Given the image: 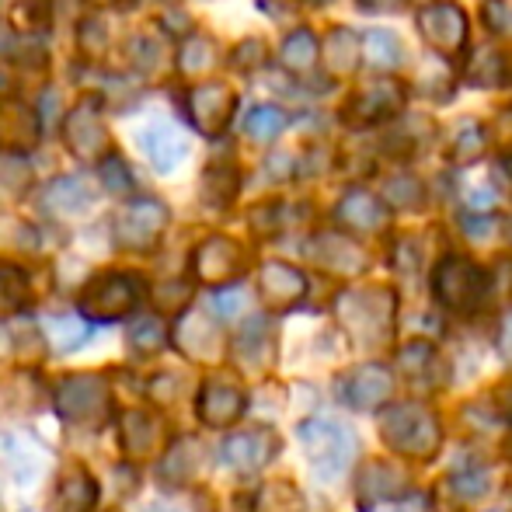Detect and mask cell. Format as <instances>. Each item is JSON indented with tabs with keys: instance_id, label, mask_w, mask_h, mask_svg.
I'll list each match as a JSON object with an SVG mask.
<instances>
[{
	"instance_id": "obj_1",
	"label": "cell",
	"mask_w": 512,
	"mask_h": 512,
	"mask_svg": "<svg viewBox=\"0 0 512 512\" xmlns=\"http://www.w3.org/2000/svg\"><path fill=\"white\" fill-rule=\"evenodd\" d=\"M300 443L310 460V471L321 481H338L349 474V467L359 457V443L352 436L349 425L335 422V418H307L300 425Z\"/></svg>"
},
{
	"instance_id": "obj_2",
	"label": "cell",
	"mask_w": 512,
	"mask_h": 512,
	"mask_svg": "<svg viewBox=\"0 0 512 512\" xmlns=\"http://www.w3.org/2000/svg\"><path fill=\"white\" fill-rule=\"evenodd\" d=\"M394 314H398V300L384 286L349 290L338 300V321L345 324L356 345H384L394 331Z\"/></svg>"
},
{
	"instance_id": "obj_3",
	"label": "cell",
	"mask_w": 512,
	"mask_h": 512,
	"mask_svg": "<svg viewBox=\"0 0 512 512\" xmlns=\"http://www.w3.org/2000/svg\"><path fill=\"white\" fill-rule=\"evenodd\" d=\"M380 436L394 453L411 460H429L443 446L439 418L422 405H391L380 415Z\"/></svg>"
},
{
	"instance_id": "obj_4",
	"label": "cell",
	"mask_w": 512,
	"mask_h": 512,
	"mask_svg": "<svg viewBox=\"0 0 512 512\" xmlns=\"http://www.w3.org/2000/svg\"><path fill=\"white\" fill-rule=\"evenodd\" d=\"M56 415L70 425H81V429H102L108 422V384L98 373H70L56 384L53 391Z\"/></svg>"
},
{
	"instance_id": "obj_5",
	"label": "cell",
	"mask_w": 512,
	"mask_h": 512,
	"mask_svg": "<svg viewBox=\"0 0 512 512\" xmlns=\"http://www.w3.org/2000/svg\"><path fill=\"white\" fill-rule=\"evenodd\" d=\"M488 290H492V279L464 255H446L436 265V272H432V293H436V300L450 310H460V314L478 307L488 297Z\"/></svg>"
},
{
	"instance_id": "obj_6",
	"label": "cell",
	"mask_w": 512,
	"mask_h": 512,
	"mask_svg": "<svg viewBox=\"0 0 512 512\" xmlns=\"http://www.w3.org/2000/svg\"><path fill=\"white\" fill-rule=\"evenodd\" d=\"M140 300V283L129 276H98L95 283L84 286L81 293V314L88 321H119L133 314Z\"/></svg>"
},
{
	"instance_id": "obj_7",
	"label": "cell",
	"mask_w": 512,
	"mask_h": 512,
	"mask_svg": "<svg viewBox=\"0 0 512 512\" xmlns=\"http://www.w3.org/2000/svg\"><path fill=\"white\" fill-rule=\"evenodd\" d=\"M391 394H394V377L380 363H363L338 380V398L356 411H377L380 405L391 401Z\"/></svg>"
},
{
	"instance_id": "obj_8",
	"label": "cell",
	"mask_w": 512,
	"mask_h": 512,
	"mask_svg": "<svg viewBox=\"0 0 512 512\" xmlns=\"http://www.w3.org/2000/svg\"><path fill=\"white\" fill-rule=\"evenodd\" d=\"M279 453V436L272 429H248V432H234V436L223 439L220 457L227 467L241 474H255L269 464Z\"/></svg>"
},
{
	"instance_id": "obj_9",
	"label": "cell",
	"mask_w": 512,
	"mask_h": 512,
	"mask_svg": "<svg viewBox=\"0 0 512 512\" xmlns=\"http://www.w3.org/2000/svg\"><path fill=\"white\" fill-rule=\"evenodd\" d=\"M119 432H122V453H126L133 464H147V460L161 457L164 453V422L150 411H140V408H129L119 422Z\"/></svg>"
},
{
	"instance_id": "obj_10",
	"label": "cell",
	"mask_w": 512,
	"mask_h": 512,
	"mask_svg": "<svg viewBox=\"0 0 512 512\" xmlns=\"http://www.w3.org/2000/svg\"><path fill=\"white\" fill-rule=\"evenodd\" d=\"M164 223H168V209L154 203V199H140V203L122 209L119 223H115V237H119L122 248L143 251L161 237Z\"/></svg>"
},
{
	"instance_id": "obj_11",
	"label": "cell",
	"mask_w": 512,
	"mask_h": 512,
	"mask_svg": "<svg viewBox=\"0 0 512 512\" xmlns=\"http://www.w3.org/2000/svg\"><path fill=\"white\" fill-rule=\"evenodd\" d=\"M418 28H422V39L443 56H453L467 39V18L457 4L425 7V11L418 14Z\"/></svg>"
},
{
	"instance_id": "obj_12",
	"label": "cell",
	"mask_w": 512,
	"mask_h": 512,
	"mask_svg": "<svg viewBox=\"0 0 512 512\" xmlns=\"http://www.w3.org/2000/svg\"><path fill=\"white\" fill-rule=\"evenodd\" d=\"M244 391L234 384H223V380H206L199 387V398H196V415L199 422L209 425V429H227L234 425L237 418L244 415Z\"/></svg>"
},
{
	"instance_id": "obj_13",
	"label": "cell",
	"mask_w": 512,
	"mask_h": 512,
	"mask_svg": "<svg viewBox=\"0 0 512 512\" xmlns=\"http://www.w3.org/2000/svg\"><path fill=\"white\" fill-rule=\"evenodd\" d=\"M258 293L272 310H293L304 300L307 293V279L300 269L283 262H265L262 272H258Z\"/></svg>"
},
{
	"instance_id": "obj_14",
	"label": "cell",
	"mask_w": 512,
	"mask_h": 512,
	"mask_svg": "<svg viewBox=\"0 0 512 512\" xmlns=\"http://www.w3.org/2000/svg\"><path fill=\"white\" fill-rule=\"evenodd\" d=\"M405 105V91L401 84L394 81H380V84H370L363 88L349 105V122L352 126H370V122H380V119H391L398 108Z\"/></svg>"
},
{
	"instance_id": "obj_15",
	"label": "cell",
	"mask_w": 512,
	"mask_h": 512,
	"mask_svg": "<svg viewBox=\"0 0 512 512\" xmlns=\"http://www.w3.org/2000/svg\"><path fill=\"white\" fill-rule=\"evenodd\" d=\"M310 258H314L317 265H324L328 272H338V276H359V272H366V265H370L366 251L359 248L356 241L338 237V234L317 237V241L310 244Z\"/></svg>"
},
{
	"instance_id": "obj_16",
	"label": "cell",
	"mask_w": 512,
	"mask_h": 512,
	"mask_svg": "<svg viewBox=\"0 0 512 512\" xmlns=\"http://www.w3.org/2000/svg\"><path fill=\"white\" fill-rule=\"evenodd\" d=\"M175 345L189 359H196V363H213V359H220V352H223L220 328L203 314L182 317V324L175 328Z\"/></svg>"
},
{
	"instance_id": "obj_17",
	"label": "cell",
	"mask_w": 512,
	"mask_h": 512,
	"mask_svg": "<svg viewBox=\"0 0 512 512\" xmlns=\"http://www.w3.org/2000/svg\"><path fill=\"white\" fill-rule=\"evenodd\" d=\"M95 502H98V481L88 474V467L70 464L60 474V481H56L49 512H91Z\"/></svg>"
},
{
	"instance_id": "obj_18",
	"label": "cell",
	"mask_w": 512,
	"mask_h": 512,
	"mask_svg": "<svg viewBox=\"0 0 512 512\" xmlns=\"http://www.w3.org/2000/svg\"><path fill=\"white\" fill-rule=\"evenodd\" d=\"M241 248L227 237H209L196 251V276L203 283H230L241 272Z\"/></svg>"
},
{
	"instance_id": "obj_19",
	"label": "cell",
	"mask_w": 512,
	"mask_h": 512,
	"mask_svg": "<svg viewBox=\"0 0 512 512\" xmlns=\"http://www.w3.org/2000/svg\"><path fill=\"white\" fill-rule=\"evenodd\" d=\"M338 223L349 230H359V234L380 230L387 223V206L380 203L377 196H370V192L352 189V192H345L342 203H338Z\"/></svg>"
},
{
	"instance_id": "obj_20",
	"label": "cell",
	"mask_w": 512,
	"mask_h": 512,
	"mask_svg": "<svg viewBox=\"0 0 512 512\" xmlns=\"http://www.w3.org/2000/svg\"><path fill=\"white\" fill-rule=\"evenodd\" d=\"M140 143H143V154L154 161V168L161 171H171L178 161L185 157V136L178 133L175 126L168 122H154L140 133Z\"/></svg>"
},
{
	"instance_id": "obj_21",
	"label": "cell",
	"mask_w": 512,
	"mask_h": 512,
	"mask_svg": "<svg viewBox=\"0 0 512 512\" xmlns=\"http://www.w3.org/2000/svg\"><path fill=\"white\" fill-rule=\"evenodd\" d=\"M234 108V95L223 91L220 84H209V88L192 91V119L203 133H220L227 126V115Z\"/></svg>"
},
{
	"instance_id": "obj_22",
	"label": "cell",
	"mask_w": 512,
	"mask_h": 512,
	"mask_svg": "<svg viewBox=\"0 0 512 512\" xmlns=\"http://www.w3.org/2000/svg\"><path fill=\"white\" fill-rule=\"evenodd\" d=\"M408 488V478L398 467L384 464V460H373L363 474H359V495L363 502H384V499H401Z\"/></svg>"
},
{
	"instance_id": "obj_23",
	"label": "cell",
	"mask_w": 512,
	"mask_h": 512,
	"mask_svg": "<svg viewBox=\"0 0 512 512\" xmlns=\"http://www.w3.org/2000/svg\"><path fill=\"white\" fill-rule=\"evenodd\" d=\"M42 335H46L49 349L60 352V356H67V352H77L84 342L91 338V324L84 321V314H60V317H49L46 324H42Z\"/></svg>"
},
{
	"instance_id": "obj_24",
	"label": "cell",
	"mask_w": 512,
	"mask_h": 512,
	"mask_svg": "<svg viewBox=\"0 0 512 512\" xmlns=\"http://www.w3.org/2000/svg\"><path fill=\"white\" fill-rule=\"evenodd\" d=\"M237 363L248 366V370H262L269 363V352H272V335H269V321L255 317L248 328L237 335Z\"/></svg>"
},
{
	"instance_id": "obj_25",
	"label": "cell",
	"mask_w": 512,
	"mask_h": 512,
	"mask_svg": "<svg viewBox=\"0 0 512 512\" xmlns=\"http://www.w3.org/2000/svg\"><path fill=\"white\" fill-rule=\"evenodd\" d=\"M363 53H366V63L377 70H394L401 67V42L398 35H391L387 28H370L363 39Z\"/></svg>"
},
{
	"instance_id": "obj_26",
	"label": "cell",
	"mask_w": 512,
	"mask_h": 512,
	"mask_svg": "<svg viewBox=\"0 0 512 512\" xmlns=\"http://www.w3.org/2000/svg\"><path fill=\"white\" fill-rule=\"evenodd\" d=\"M28 300V283L18 269L11 265H0V317H11L25 307Z\"/></svg>"
},
{
	"instance_id": "obj_27",
	"label": "cell",
	"mask_w": 512,
	"mask_h": 512,
	"mask_svg": "<svg viewBox=\"0 0 512 512\" xmlns=\"http://www.w3.org/2000/svg\"><path fill=\"white\" fill-rule=\"evenodd\" d=\"M244 126H248V133L255 136V140L269 143L286 129V112H283V108H276V105H255Z\"/></svg>"
},
{
	"instance_id": "obj_28",
	"label": "cell",
	"mask_w": 512,
	"mask_h": 512,
	"mask_svg": "<svg viewBox=\"0 0 512 512\" xmlns=\"http://www.w3.org/2000/svg\"><path fill=\"white\" fill-rule=\"evenodd\" d=\"M317 60V39L307 32V28H300V32H293L290 39L283 42V63L290 70H297V74H304V70L314 67Z\"/></svg>"
},
{
	"instance_id": "obj_29",
	"label": "cell",
	"mask_w": 512,
	"mask_h": 512,
	"mask_svg": "<svg viewBox=\"0 0 512 512\" xmlns=\"http://www.w3.org/2000/svg\"><path fill=\"white\" fill-rule=\"evenodd\" d=\"M46 206L53 209V213L74 216L91 206V196L81 182H60V185H53V192L46 196Z\"/></svg>"
},
{
	"instance_id": "obj_30",
	"label": "cell",
	"mask_w": 512,
	"mask_h": 512,
	"mask_svg": "<svg viewBox=\"0 0 512 512\" xmlns=\"http://www.w3.org/2000/svg\"><path fill=\"white\" fill-rule=\"evenodd\" d=\"M164 342H168V331H164V324L157 321V317H143V321H136L133 328H129V345H133L140 356L161 352Z\"/></svg>"
},
{
	"instance_id": "obj_31",
	"label": "cell",
	"mask_w": 512,
	"mask_h": 512,
	"mask_svg": "<svg viewBox=\"0 0 512 512\" xmlns=\"http://www.w3.org/2000/svg\"><path fill=\"white\" fill-rule=\"evenodd\" d=\"M432 359H436V349L425 342H408L405 349L398 352V370L405 373L408 380H415V384H422L425 373H429Z\"/></svg>"
},
{
	"instance_id": "obj_32",
	"label": "cell",
	"mask_w": 512,
	"mask_h": 512,
	"mask_svg": "<svg viewBox=\"0 0 512 512\" xmlns=\"http://www.w3.org/2000/svg\"><path fill=\"white\" fill-rule=\"evenodd\" d=\"M196 450V443H178L171 446V453L161 460V478L171 481V485H182V481H189L192 474H196V464H189V453Z\"/></svg>"
},
{
	"instance_id": "obj_33",
	"label": "cell",
	"mask_w": 512,
	"mask_h": 512,
	"mask_svg": "<svg viewBox=\"0 0 512 512\" xmlns=\"http://www.w3.org/2000/svg\"><path fill=\"white\" fill-rule=\"evenodd\" d=\"M478 60L481 63L471 70V81L481 84V88H499V84L509 77L506 56H502V53H485V56H478Z\"/></svg>"
},
{
	"instance_id": "obj_34",
	"label": "cell",
	"mask_w": 512,
	"mask_h": 512,
	"mask_svg": "<svg viewBox=\"0 0 512 512\" xmlns=\"http://www.w3.org/2000/svg\"><path fill=\"white\" fill-rule=\"evenodd\" d=\"M481 154H485V133H481V126H464L457 136V143H453V161L474 164Z\"/></svg>"
},
{
	"instance_id": "obj_35",
	"label": "cell",
	"mask_w": 512,
	"mask_h": 512,
	"mask_svg": "<svg viewBox=\"0 0 512 512\" xmlns=\"http://www.w3.org/2000/svg\"><path fill=\"white\" fill-rule=\"evenodd\" d=\"M387 199H391L394 206L401 209H415L418 203H422V185L415 182V178L408 175H398L387 182Z\"/></svg>"
},
{
	"instance_id": "obj_36",
	"label": "cell",
	"mask_w": 512,
	"mask_h": 512,
	"mask_svg": "<svg viewBox=\"0 0 512 512\" xmlns=\"http://www.w3.org/2000/svg\"><path fill=\"white\" fill-rule=\"evenodd\" d=\"M286 502H300L297 488L286 485V481H276V485L262 488V495H258V512H286Z\"/></svg>"
},
{
	"instance_id": "obj_37",
	"label": "cell",
	"mask_w": 512,
	"mask_h": 512,
	"mask_svg": "<svg viewBox=\"0 0 512 512\" xmlns=\"http://www.w3.org/2000/svg\"><path fill=\"white\" fill-rule=\"evenodd\" d=\"M481 21H485V28L495 35L512 32V11L506 0H485V4H481Z\"/></svg>"
},
{
	"instance_id": "obj_38",
	"label": "cell",
	"mask_w": 512,
	"mask_h": 512,
	"mask_svg": "<svg viewBox=\"0 0 512 512\" xmlns=\"http://www.w3.org/2000/svg\"><path fill=\"white\" fill-rule=\"evenodd\" d=\"M453 492H457L464 502H471V499H485V495H488V474H485V471L457 474V478H453Z\"/></svg>"
},
{
	"instance_id": "obj_39",
	"label": "cell",
	"mask_w": 512,
	"mask_h": 512,
	"mask_svg": "<svg viewBox=\"0 0 512 512\" xmlns=\"http://www.w3.org/2000/svg\"><path fill=\"white\" fill-rule=\"evenodd\" d=\"M241 307H244V293L241 290H220L213 297V310L220 317H234V314H241Z\"/></svg>"
},
{
	"instance_id": "obj_40",
	"label": "cell",
	"mask_w": 512,
	"mask_h": 512,
	"mask_svg": "<svg viewBox=\"0 0 512 512\" xmlns=\"http://www.w3.org/2000/svg\"><path fill=\"white\" fill-rule=\"evenodd\" d=\"M499 352L512 363V314L502 321V331H499Z\"/></svg>"
},
{
	"instance_id": "obj_41",
	"label": "cell",
	"mask_w": 512,
	"mask_h": 512,
	"mask_svg": "<svg viewBox=\"0 0 512 512\" xmlns=\"http://www.w3.org/2000/svg\"><path fill=\"white\" fill-rule=\"evenodd\" d=\"M363 7H373V11H391V7H401V0H359Z\"/></svg>"
},
{
	"instance_id": "obj_42",
	"label": "cell",
	"mask_w": 512,
	"mask_h": 512,
	"mask_svg": "<svg viewBox=\"0 0 512 512\" xmlns=\"http://www.w3.org/2000/svg\"><path fill=\"white\" fill-rule=\"evenodd\" d=\"M310 4H324V0H310Z\"/></svg>"
}]
</instances>
